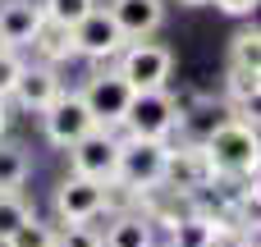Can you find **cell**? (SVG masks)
Segmentation results:
<instances>
[{
  "label": "cell",
  "mask_w": 261,
  "mask_h": 247,
  "mask_svg": "<svg viewBox=\"0 0 261 247\" xmlns=\"http://www.w3.org/2000/svg\"><path fill=\"white\" fill-rule=\"evenodd\" d=\"M28 179V156L23 147H0V193H18Z\"/></svg>",
  "instance_id": "cell-16"
},
{
  "label": "cell",
  "mask_w": 261,
  "mask_h": 247,
  "mask_svg": "<svg viewBox=\"0 0 261 247\" xmlns=\"http://www.w3.org/2000/svg\"><path fill=\"white\" fill-rule=\"evenodd\" d=\"M55 247H101V234L83 220V225H64V234H55Z\"/></svg>",
  "instance_id": "cell-22"
},
{
  "label": "cell",
  "mask_w": 261,
  "mask_h": 247,
  "mask_svg": "<svg viewBox=\"0 0 261 247\" xmlns=\"http://www.w3.org/2000/svg\"><path fill=\"white\" fill-rule=\"evenodd\" d=\"M229 64H239V69H257V73H261V37H257V28L234 37V55H229Z\"/></svg>",
  "instance_id": "cell-21"
},
{
  "label": "cell",
  "mask_w": 261,
  "mask_h": 247,
  "mask_svg": "<svg viewBox=\"0 0 261 247\" xmlns=\"http://www.w3.org/2000/svg\"><path fill=\"white\" fill-rule=\"evenodd\" d=\"M216 5H220L225 14H252V9H257V0H216Z\"/></svg>",
  "instance_id": "cell-24"
},
{
  "label": "cell",
  "mask_w": 261,
  "mask_h": 247,
  "mask_svg": "<svg viewBox=\"0 0 261 247\" xmlns=\"http://www.w3.org/2000/svg\"><path fill=\"white\" fill-rule=\"evenodd\" d=\"M28 215H32V211H28V202H23L18 193H0V243H5Z\"/></svg>",
  "instance_id": "cell-20"
},
{
  "label": "cell",
  "mask_w": 261,
  "mask_h": 247,
  "mask_svg": "<svg viewBox=\"0 0 261 247\" xmlns=\"http://www.w3.org/2000/svg\"><path fill=\"white\" fill-rule=\"evenodd\" d=\"M60 92H64V87H60V78H55L50 64H23L18 78H14V87H9V96H14L23 110H32V115H41Z\"/></svg>",
  "instance_id": "cell-10"
},
{
  "label": "cell",
  "mask_w": 261,
  "mask_h": 247,
  "mask_svg": "<svg viewBox=\"0 0 261 247\" xmlns=\"http://www.w3.org/2000/svg\"><path fill=\"white\" fill-rule=\"evenodd\" d=\"M165 160H170L165 138H124V142H119V160H115V183L133 188V193L161 188Z\"/></svg>",
  "instance_id": "cell-2"
},
{
  "label": "cell",
  "mask_w": 261,
  "mask_h": 247,
  "mask_svg": "<svg viewBox=\"0 0 261 247\" xmlns=\"http://www.w3.org/2000/svg\"><path fill=\"white\" fill-rule=\"evenodd\" d=\"M5 124H9V110H5V96H0V133H5Z\"/></svg>",
  "instance_id": "cell-25"
},
{
  "label": "cell",
  "mask_w": 261,
  "mask_h": 247,
  "mask_svg": "<svg viewBox=\"0 0 261 247\" xmlns=\"http://www.w3.org/2000/svg\"><path fill=\"white\" fill-rule=\"evenodd\" d=\"M106 211V183L87 179V174H69L60 188H55V215L64 225H83V220H96Z\"/></svg>",
  "instance_id": "cell-9"
},
{
  "label": "cell",
  "mask_w": 261,
  "mask_h": 247,
  "mask_svg": "<svg viewBox=\"0 0 261 247\" xmlns=\"http://www.w3.org/2000/svg\"><path fill=\"white\" fill-rule=\"evenodd\" d=\"M5 247H55V229H50V225H41L37 215H28V220L5 238Z\"/></svg>",
  "instance_id": "cell-18"
},
{
  "label": "cell",
  "mask_w": 261,
  "mask_h": 247,
  "mask_svg": "<svg viewBox=\"0 0 261 247\" xmlns=\"http://www.w3.org/2000/svg\"><path fill=\"white\" fill-rule=\"evenodd\" d=\"M179 115L184 110H179V101L165 87H147V92H133L119 128H128V138H170Z\"/></svg>",
  "instance_id": "cell-3"
},
{
  "label": "cell",
  "mask_w": 261,
  "mask_h": 247,
  "mask_svg": "<svg viewBox=\"0 0 261 247\" xmlns=\"http://www.w3.org/2000/svg\"><path fill=\"white\" fill-rule=\"evenodd\" d=\"M220 234V225L211 215H184L170 225V247H211Z\"/></svg>",
  "instance_id": "cell-15"
},
{
  "label": "cell",
  "mask_w": 261,
  "mask_h": 247,
  "mask_svg": "<svg viewBox=\"0 0 261 247\" xmlns=\"http://www.w3.org/2000/svg\"><path fill=\"white\" fill-rule=\"evenodd\" d=\"M202 156L211 174H257V128L243 119H225L206 133Z\"/></svg>",
  "instance_id": "cell-1"
},
{
  "label": "cell",
  "mask_w": 261,
  "mask_h": 247,
  "mask_svg": "<svg viewBox=\"0 0 261 247\" xmlns=\"http://www.w3.org/2000/svg\"><path fill=\"white\" fill-rule=\"evenodd\" d=\"M170 69H174L170 50H165V46H156V41H147V37H138L133 46L124 41V50H119V73H124V83H128L133 92L165 87Z\"/></svg>",
  "instance_id": "cell-5"
},
{
  "label": "cell",
  "mask_w": 261,
  "mask_h": 247,
  "mask_svg": "<svg viewBox=\"0 0 261 247\" xmlns=\"http://www.w3.org/2000/svg\"><path fill=\"white\" fill-rule=\"evenodd\" d=\"M41 124H46V138H50L55 147H73L83 133L96 128V119L87 115V105H83L78 92H60V96L41 110Z\"/></svg>",
  "instance_id": "cell-8"
},
{
  "label": "cell",
  "mask_w": 261,
  "mask_h": 247,
  "mask_svg": "<svg viewBox=\"0 0 261 247\" xmlns=\"http://www.w3.org/2000/svg\"><path fill=\"white\" fill-rule=\"evenodd\" d=\"M73 160V174H87L96 183H115V160H119V138H110V128H92L83 133L73 147H64Z\"/></svg>",
  "instance_id": "cell-7"
},
{
  "label": "cell",
  "mask_w": 261,
  "mask_h": 247,
  "mask_svg": "<svg viewBox=\"0 0 261 247\" xmlns=\"http://www.w3.org/2000/svg\"><path fill=\"white\" fill-rule=\"evenodd\" d=\"M18 69H23V60L14 55V46H0V96L9 101V87H14V78H18Z\"/></svg>",
  "instance_id": "cell-23"
},
{
  "label": "cell",
  "mask_w": 261,
  "mask_h": 247,
  "mask_svg": "<svg viewBox=\"0 0 261 247\" xmlns=\"http://www.w3.org/2000/svg\"><path fill=\"white\" fill-rule=\"evenodd\" d=\"M101 247H156L151 220H142V215H119V220L101 234Z\"/></svg>",
  "instance_id": "cell-14"
},
{
  "label": "cell",
  "mask_w": 261,
  "mask_h": 247,
  "mask_svg": "<svg viewBox=\"0 0 261 247\" xmlns=\"http://www.w3.org/2000/svg\"><path fill=\"white\" fill-rule=\"evenodd\" d=\"M78 96H83L87 115L96 119V128H119V124H124V110H128V101H133V87L124 83L119 69H106V73H92Z\"/></svg>",
  "instance_id": "cell-4"
},
{
  "label": "cell",
  "mask_w": 261,
  "mask_h": 247,
  "mask_svg": "<svg viewBox=\"0 0 261 247\" xmlns=\"http://www.w3.org/2000/svg\"><path fill=\"white\" fill-rule=\"evenodd\" d=\"M46 14L37 0H5L0 5V46H32V37L41 32Z\"/></svg>",
  "instance_id": "cell-11"
},
{
  "label": "cell",
  "mask_w": 261,
  "mask_h": 247,
  "mask_svg": "<svg viewBox=\"0 0 261 247\" xmlns=\"http://www.w3.org/2000/svg\"><path fill=\"white\" fill-rule=\"evenodd\" d=\"M87 9H96V0H41L46 23H55V28H73Z\"/></svg>",
  "instance_id": "cell-17"
},
{
  "label": "cell",
  "mask_w": 261,
  "mask_h": 247,
  "mask_svg": "<svg viewBox=\"0 0 261 247\" xmlns=\"http://www.w3.org/2000/svg\"><path fill=\"white\" fill-rule=\"evenodd\" d=\"M106 9H110V18L119 23V32H124L128 41L151 37V32L165 23V5H161V0H110Z\"/></svg>",
  "instance_id": "cell-12"
},
{
  "label": "cell",
  "mask_w": 261,
  "mask_h": 247,
  "mask_svg": "<svg viewBox=\"0 0 261 247\" xmlns=\"http://www.w3.org/2000/svg\"><path fill=\"white\" fill-rule=\"evenodd\" d=\"M184 5H206V0H184Z\"/></svg>",
  "instance_id": "cell-26"
},
{
  "label": "cell",
  "mask_w": 261,
  "mask_h": 247,
  "mask_svg": "<svg viewBox=\"0 0 261 247\" xmlns=\"http://www.w3.org/2000/svg\"><path fill=\"white\" fill-rule=\"evenodd\" d=\"M69 37H73V55H87V60H110V55H119L124 50V32H119V23L110 18V9H87L73 28H69Z\"/></svg>",
  "instance_id": "cell-6"
},
{
  "label": "cell",
  "mask_w": 261,
  "mask_h": 247,
  "mask_svg": "<svg viewBox=\"0 0 261 247\" xmlns=\"http://www.w3.org/2000/svg\"><path fill=\"white\" fill-rule=\"evenodd\" d=\"M257 92H261L257 69H239V64H229V96H234L239 105H257Z\"/></svg>",
  "instance_id": "cell-19"
},
{
  "label": "cell",
  "mask_w": 261,
  "mask_h": 247,
  "mask_svg": "<svg viewBox=\"0 0 261 247\" xmlns=\"http://www.w3.org/2000/svg\"><path fill=\"white\" fill-rule=\"evenodd\" d=\"M206 179H216V174H211V165H206V156H202V147H197V151H170L161 183H174V193H179V188L193 193V188H202Z\"/></svg>",
  "instance_id": "cell-13"
}]
</instances>
